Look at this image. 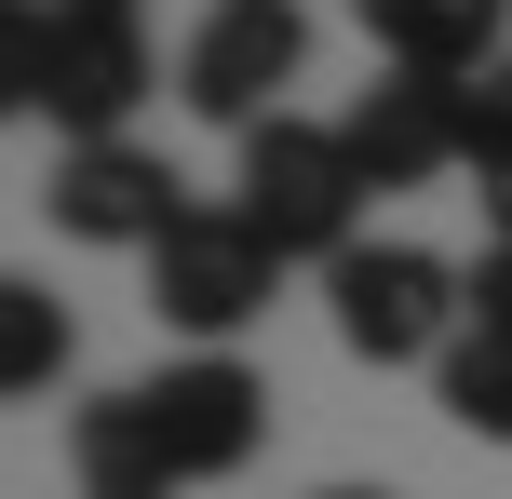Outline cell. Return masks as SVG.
I'll list each match as a JSON object with an SVG mask.
<instances>
[{
    "label": "cell",
    "instance_id": "cell-15",
    "mask_svg": "<svg viewBox=\"0 0 512 499\" xmlns=\"http://www.w3.org/2000/svg\"><path fill=\"white\" fill-rule=\"evenodd\" d=\"M324 499H391V486H324Z\"/></svg>",
    "mask_w": 512,
    "mask_h": 499
},
{
    "label": "cell",
    "instance_id": "cell-5",
    "mask_svg": "<svg viewBox=\"0 0 512 499\" xmlns=\"http://www.w3.org/2000/svg\"><path fill=\"white\" fill-rule=\"evenodd\" d=\"M270 284H283V257L243 230L230 203H189L176 230L149 243V311L176 324V338H203V351H230L256 311H270Z\"/></svg>",
    "mask_w": 512,
    "mask_h": 499
},
{
    "label": "cell",
    "instance_id": "cell-9",
    "mask_svg": "<svg viewBox=\"0 0 512 499\" xmlns=\"http://www.w3.org/2000/svg\"><path fill=\"white\" fill-rule=\"evenodd\" d=\"M378 68H418V81H486L499 41H512V0H351Z\"/></svg>",
    "mask_w": 512,
    "mask_h": 499
},
{
    "label": "cell",
    "instance_id": "cell-7",
    "mask_svg": "<svg viewBox=\"0 0 512 499\" xmlns=\"http://www.w3.org/2000/svg\"><path fill=\"white\" fill-rule=\"evenodd\" d=\"M54 230L68 243H135V257H149L162 230H176L189 216V189H176V162L162 149H135V135H95V149H54Z\"/></svg>",
    "mask_w": 512,
    "mask_h": 499
},
{
    "label": "cell",
    "instance_id": "cell-4",
    "mask_svg": "<svg viewBox=\"0 0 512 499\" xmlns=\"http://www.w3.org/2000/svg\"><path fill=\"white\" fill-rule=\"evenodd\" d=\"M297 68H310V14L297 0H203V27H189V54H176V95L243 149L256 122H283V81Z\"/></svg>",
    "mask_w": 512,
    "mask_h": 499
},
{
    "label": "cell",
    "instance_id": "cell-1",
    "mask_svg": "<svg viewBox=\"0 0 512 499\" xmlns=\"http://www.w3.org/2000/svg\"><path fill=\"white\" fill-rule=\"evenodd\" d=\"M0 95H14L27 122H54L68 149L122 135L135 95H149V27H135V0H0Z\"/></svg>",
    "mask_w": 512,
    "mask_h": 499
},
{
    "label": "cell",
    "instance_id": "cell-11",
    "mask_svg": "<svg viewBox=\"0 0 512 499\" xmlns=\"http://www.w3.org/2000/svg\"><path fill=\"white\" fill-rule=\"evenodd\" d=\"M432 405L472 432V446H512V338L499 324H459V351L432 365Z\"/></svg>",
    "mask_w": 512,
    "mask_h": 499
},
{
    "label": "cell",
    "instance_id": "cell-6",
    "mask_svg": "<svg viewBox=\"0 0 512 499\" xmlns=\"http://www.w3.org/2000/svg\"><path fill=\"white\" fill-rule=\"evenodd\" d=\"M135 405H149L162 459H176V486H230L256 446H270V378L243 365V351H189V365H149L135 378Z\"/></svg>",
    "mask_w": 512,
    "mask_h": 499
},
{
    "label": "cell",
    "instance_id": "cell-8",
    "mask_svg": "<svg viewBox=\"0 0 512 499\" xmlns=\"http://www.w3.org/2000/svg\"><path fill=\"white\" fill-rule=\"evenodd\" d=\"M337 149H351L364 189H432V176H459V81H418V68L364 81V95L337 108Z\"/></svg>",
    "mask_w": 512,
    "mask_h": 499
},
{
    "label": "cell",
    "instance_id": "cell-13",
    "mask_svg": "<svg viewBox=\"0 0 512 499\" xmlns=\"http://www.w3.org/2000/svg\"><path fill=\"white\" fill-rule=\"evenodd\" d=\"M54 378H68V311H54V297L14 270V284H0V392H14V405H41Z\"/></svg>",
    "mask_w": 512,
    "mask_h": 499
},
{
    "label": "cell",
    "instance_id": "cell-12",
    "mask_svg": "<svg viewBox=\"0 0 512 499\" xmlns=\"http://www.w3.org/2000/svg\"><path fill=\"white\" fill-rule=\"evenodd\" d=\"M459 176H486V243H512V54L459 81Z\"/></svg>",
    "mask_w": 512,
    "mask_h": 499
},
{
    "label": "cell",
    "instance_id": "cell-2",
    "mask_svg": "<svg viewBox=\"0 0 512 499\" xmlns=\"http://www.w3.org/2000/svg\"><path fill=\"white\" fill-rule=\"evenodd\" d=\"M230 216L270 257H324L337 270L364 243V176H351V149H337V122H297V108L256 122L243 162H230Z\"/></svg>",
    "mask_w": 512,
    "mask_h": 499
},
{
    "label": "cell",
    "instance_id": "cell-3",
    "mask_svg": "<svg viewBox=\"0 0 512 499\" xmlns=\"http://www.w3.org/2000/svg\"><path fill=\"white\" fill-rule=\"evenodd\" d=\"M324 311L351 365H445L472 324V270H445L432 243H351L324 270Z\"/></svg>",
    "mask_w": 512,
    "mask_h": 499
},
{
    "label": "cell",
    "instance_id": "cell-14",
    "mask_svg": "<svg viewBox=\"0 0 512 499\" xmlns=\"http://www.w3.org/2000/svg\"><path fill=\"white\" fill-rule=\"evenodd\" d=\"M472 324H499V338H512V243L472 257Z\"/></svg>",
    "mask_w": 512,
    "mask_h": 499
},
{
    "label": "cell",
    "instance_id": "cell-10",
    "mask_svg": "<svg viewBox=\"0 0 512 499\" xmlns=\"http://www.w3.org/2000/svg\"><path fill=\"white\" fill-rule=\"evenodd\" d=\"M68 473H81V499H176V459H162L135 378H122V392H95V405L68 419Z\"/></svg>",
    "mask_w": 512,
    "mask_h": 499
}]
</instances>
